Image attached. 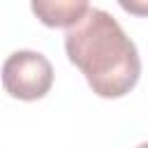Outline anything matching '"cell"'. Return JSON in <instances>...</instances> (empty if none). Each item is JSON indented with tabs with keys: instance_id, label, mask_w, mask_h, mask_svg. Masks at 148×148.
<instances>
[{
	"instance_id": "1",
	"label": "cell",
	"mask_w": 148,
	"mask_h": 148,
	"mask_svg": "<svg viewBox=\"0 0 148 148\" xmlns=\"http://www.w3.org/2000/svg\"><path fill=\"white\" fill-rule=\"evenodd\" d=\"M67 58L83 72L99 97H123L141 74L136 44L104 9L90 7L86 16L65 32Z\"/></svg>"
},
{
	"instance_id": "2",
	"label": "cell",
	"mask_w": 148,
	"mask_h": 148,
	"mask_svg": "<svg viewBox=\"0 0 148 148\" xmlns=\"http://www.w3.org/2000/svg\"><path fill=\"white\" fill-rule=\"evenodd\" d=\"M53 67L39 51H14L2 65V86L12 97L39 99L51 90Z\"/></svg>"
},
{
	"instance_id": "3",
	"label": "cell",
	"mask_w": 148,
	"mask_h": 148,
	"mask_svg": "<svg viewBox=\"0 0 148 148\" xmlns=\"http://www.w3.org/2000/svg\"><path fill=\"white\" fill-rule=\"evenodd\" d=\"M30 7L42 23L51 28H67V30L74 28L90 9L86 0H35Z\"/></svg>"
},
{
	"instance_id": "4",
	"label": "cell",
	"mask_w": 148,
	"mask_h": 148,
	"mask_svg": "<svg viewBox=\"0 0 148 148\" xmlns=\"http://www.w3.org/2000/svg\"><path fill=\"white\" fill-rule=\"evenodd\" d=\"M120 7L127 9V12H136V14H148V5L146 2H127V0H120Z\"/></svg>"
},
{
	"instance_id": "5",
	"label": "cell",
	"mask_w": 148,
	"mask_h": 148,
	"mask_svg": "<svg viewBox=\"0 0 148 148\" xmlns=\"http://www.w3.org/2000/svg\"><path fill=\"white\" fill-rule=\"evenodd\" d=\"M136 148H148V141H146V143H139Z\"/></svg>"
}]
</instances>
